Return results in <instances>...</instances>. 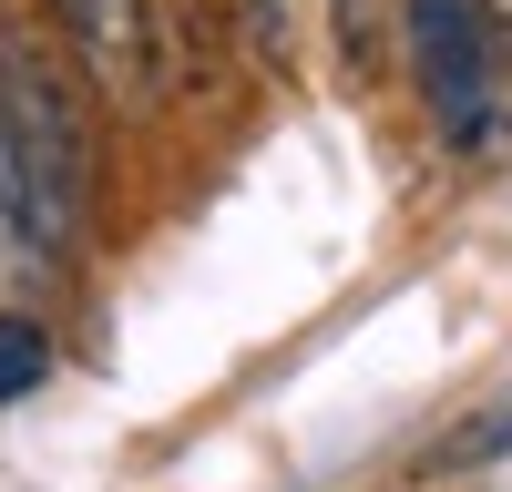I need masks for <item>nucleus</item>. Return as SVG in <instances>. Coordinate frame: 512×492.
<instances>
[{
	"label": "nucleus",
	"mask_w": 512,
	"mask_h": 492,
	"mask_svg": "<svg viewBox=\"0 0 512 492\" xmlns=\"http://www.w3.org/2000/svg\"><path fill=\"white\" fill-rule=\"evenodd\" d=\"M72 72H62L52 41L0 21V123H11V154H21V185H31V216H41L52 267L82 246V216H93V113H82Z\"/></svg>",
	"instance_id": "f257e3e1"
},
{
	"label": "nucleus",
	"mask_w": 512,
	"mask_h": 492,
	"mask_svg": "<svg viewBox=\"0 0 512 492\" xmlns=\"http://www.w3.org/2000/svg\"><path fill=\"white\" fill-rule=\"evenodd\" d=\"M400 41H410V82L441 113L451 144H492V93H502V52L482 0H400Z\"/></svg>",
	"instance_id": "f03ea898"
},
{
	"label": "nucleus",
	"mask_w": 512,
	"mask_h": 492,
	"mask_svg": "<svg viewBox=\"0 0 512 492\" xmlns=\"http://www.w3.org/2000/svg\"><path fill=\"white\" fill-rule=\"evenodd\" d=\"M52 21L103 103L144 113L164 93V0H52Z\"/></svg>",
	"instance_id": "7ed1b4c3"
},
{
	"label": "nucleus",
	"mask_w": 512,
	"mask_h": 492,
	"mask_svg": "<svg viewBox=\"0 0 512 492\" xmlns=\"http://www.w3.org/2000/svg\"><path fill=\"white\" fill-rule=\"evenodd\" d=\"M52 267V246H41V216H31V185H21V154H11V123H0V298L31 287Z\"/></svg>",
	"instance_id": "20e7f679"
},
{
	"label": "nucleus",
	"mask_w": 512,
	"mask_h": 492,
	"mask_svg": "<svg viewBox=\"0 0 512 492\" xmlns=\"http://www.w3.org/2000/svg\"><path fill=\"white\" fill-rule=\"evenodd\" d=\"M41 369H52V339H41V318L0 308V410L31 400V390H41Z\"/></svg>",
	"instance_id": "39448f33"
},
{
	"label": "nucleus",
	"mask_w": 512,
	"mask_h": 492,
	"mask_svg": "<svg viewBox=\"0 0 512 492\" xmlns=\"http://www.w3.org/2000/svg\"><path fill=\"white\" fill-rule=\"evenodd\" d=\"M328 31H338V62L369 72V52H379V0H328Z\"/></svg>",
	"instance_id": "423d86ee"
},
{
	"label": "nucleus",
	"mask_w": 512,
	"mask_h": 492,
	"mask_svg": "<svg viewBox=\"0 0 512 492\" xmlns=\"http://www.w3.org/2000/svg\"><path fill=\"white\" fill-rule=\"evenodd\" d=\"M236 21H246V41H256V52H287V0H236Z\"/></svg>",
	"instance_id": "0eeeda50"
},
{
	"label": "nucleus",
	"mask_w": 512,
	"mask_h": 492,
	"mask_svg": "<svg viewBox=\"0 0 512 492\" xmlns=\"http://www.w3.org/2000/svg\"><path fill=\"white\" fill-rule=\"evenodd\" d=\"M451 451H461V462H492V451H512V400L492 410V421H472V431H461Z\"/></svg>",
	"instance_id": "6e6552de"
},
{
	"label": "nucleus",
	"mask_w": 512,
	"mask_h": 492,
	"mask_svg": "<svg viewBox=\"0 0 512 492\" xmlns=\"http://www.w3.org/2000/svg\"><path fill=\"white\" fill-rule=\"evenodd\" d=\"M482 21H492V52H502V93H512V0H482Z\"/></svg>",
	"instance_id": "1a4fd4ad"
}]
</instances>
